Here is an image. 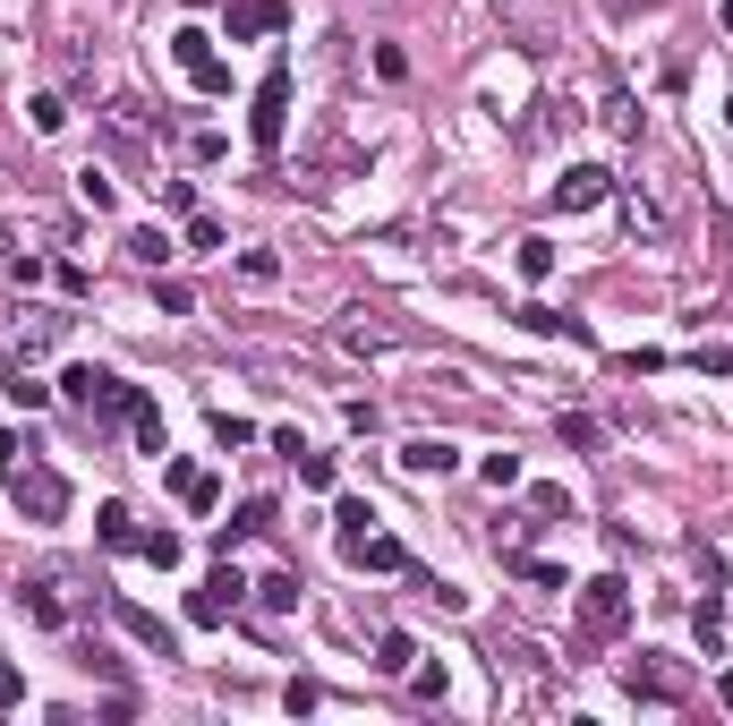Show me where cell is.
<instances>
[{
  "label": "cell",
  "instance_id": "6da1fadb",
  "mask_svg": "<svg viewBox=\"0 0 733 726\" xmlns=\"http://www.w3.org/2000/svg\"><path fill=\"white\" fill-rule=\"evenodd\" d=\"M61 394L77 402V410H86V419H137V385H120V376H111V367H68L61 376Z\"/></svg>",
  "mask_w": 733,
  "mask_h": 726
},
{
  "label": "cell",
  "instance_id": "7a4b0ae2",
  "mask_svg": "<svg viewBox=\"0 0 733 726\" xmlns=\"http://www.w3.org/2000/svg\"><path fill=\"white\" fill-rule=\"evenodd\" d=\"M9 504H18L26 522H61L68 513V479L52 462H9Z\"/></svg>",
  "mask_w": 733,
  "mask_h": 726
},
{
  "label": "cell",
  "instance_id": "3957f363",
  "mask_svg": "<svg viewBox=\"0 0 733 726\" xmlns=\"http://www.w3.org/2000/svg\"><path fill=\"white\" fill-rule=\"evenodd\" d=\"M632 624V590L597 573V581H580V641H614V632Z\"/></svg>",
  "mask_w": 733,
  "mask_h": 726
},
{
  "label": "cell",
  "instance_id": "277c9868",
  "mask_svg": "<svg viewBox=\"0 0 733 726\" xmlns=\"http://www.w3.org/2000/svg\"><path fill=\"white\" fill-rule=\"evenodd\" d=\"M282 129H290V61H273L265 68V86H256V111H248V137L273 154L282 146Z\"/></svg>",
  "mask_w": 733,
  "mask_h": 726
},
{
  "label": "cell",
  "instance_id": "5b68a950",
  "mask_svg": "<svg viewBox=\"0 0 733 726\" xmlns=\"http://www.w3.org/2000/svg\"><path fill=\"white\" fill-rule=\"evenodd\" d=\"M171 52H180V68H188L205 95H223V86H230V68L214 61V34H205V26H180V34H171Z\"/></svg>",
  "mask_w": 733,
  "mask_h": 726
},
{
  "label": "cell",
  "instance_id": "8992f818",
  "mask_svg": "<svg viewBox=\"0 0 733 726\" xmlns=\"http://www.w3.org/2000/svg\"><path fill=\"white\" fill-rule=\"evenodd\" d=\"M239 598H248V581L223 564V573H205V581L188 590V616H196V624H230V607H239Z\"/></svg>",
  "mask_w": 733,
  "mask_h": 726
},
{
  "label": "cell",
  "instance_id": "52a82bcc",
  "mask_svg": "<svg viewBox=\"0 0 733 726\" xmlns=\"http://www.w3.org/2000/svg\"><path fill=\"white\" fill-rule=\"evenodd\" d=\"M632 693H639V701H682V693H691V675L648 650V659H632Z\"/></svg>",
  "mask_w": 733,
  "mask_h": 726
},
{
  "label": "cell",
  "instance_id": "ba28073f",
  "mask_svg": "<svg viewBox=\"0 0 733 726\" xmlns=\"http://www.w3.org/2000/svg\"><path fill=\"white\" fill-rule=\"evenodd\" d=\"M111 616H120V632H128V641H145L154 659H180V641H171V624H162V616H145L137 598H111Z\"/></svg>",
  "mask_w": 733,
  "mask_h": 726
},
{
  "label": "cell",
  "instance_id": "9c48e42d",
  "mask_svg": "<svg viewBox=\"0 0 733 726\" xmlns=\"http://www.w3.org/2000/svg\"><path fill=\"white\" fill-rule=\"evenodd\" d=\"M606 180H614V171H597V163H572L563 180H554V205H563V214H589V205L606 197Z\"/></svg>",
  "mask_w": 733,
  "mask_h": 726
},
{
  "label": "cell",
  "instance_id": "30bf717a",
  "mask_svg": "<svg viewBox=\"0 0 733 726\" xmlns=\"http://www.w3.org/2000/svg\"><path fill=\"white\" fill-rule=\"evenodd\" d=\"M273 26H282V0H230V18H223L230 43H248V34H273Z\"/></svg>",
  "mask_w": 733,
  "mask_h": 726
},
{
  "label": "cell",
  "instance_id": "8fae6325",
  "mask_svg": "<svg viewBox=\"0 0 733 726\" xmlns=\"http://www.w3.org/2000/svg\"><path fill=\"white\" fill-rule=\"evenodd\" d=\"M452 462H461V453H452L444 436H410V445H401V470H410V479H444Z\"/></svg>",
  "mask_w": 733,
  "mask_h": 726
},
{
  "label": "cell",
  "instance_id": "7c38bea8",
  "mask_svg": "<svg viewBox=\"0 0 733 726\" xmlns=\"http://www.w3.org/2000/svg\"><path fill=\"white\" fill-rule=\"evenodd\" d=\"M256 530H273V504H265V495H256V504H239V513H230V522L214 530V547L230 556V547H239V538H256Z\"/></svg>",
  "mask_w": 733,
  "mask_h": 726
},
{
  "label": "cell",
  "instance_id": "4fadbf2b",
  "mask_svg": "<svg viewBox=\"0 0 733 726\" xmlns=\"http://www.w3.org/2000/svg\"><path fill=\"white\" fill-rule=\"evenodd\" d=\"M52 333H61V317H18V325H9V351H18V360H34V351H52Z\"/></svg>",
  "mask_w": 733,
  "mask_h": 726
},
{
  "label": "cell",
  "instance_id": "5bb4252c",
  "mask_svg": "<svg viewBox=\"0 0 733 726\" xmlns=\"http://www.w3.org/2000/svg\"><path fill=\"white\" fill-rule=\"evenodd\" d=\"M162 479H171V488L188 495L196 513H214V495H223V488H214V479H205V470H196V462H162Z\"/></svg>",
  "mask_w": 733,
  "mask_h": 726
},
{
  "label": "cell",
  "instance_id": "9a60e30c",
  "mask_svg": "<svg viewBox=\"0 0 733 726\" xmlns=\"http://www.w3.org/2000/svg\"><path fill=\"white\" fill-rule=\"evenodd\" d=\"M26 616H34V624H68V607H61V573L26 581Z\"/></svg>",
  "mask_w": 733,
  "mask_h": 726
},
{
  "label": "cell",
  "instance_id": "2e32d148",
  "mask_svg": "<svg viewBox=\"0 0 733 726\" xmlns=\"http://www.w3.org/2000/svg\"><path fill=\"white\" fill-rule=\"evenodd\" d=\"M351 556L367 564V573H401V564H410V556H401V538H376V530H367V538H358Z\"/></svg>",
  "mask_w": 733,
  "mask_h": 726
},
{
  "label": "cell",
  "instance_id": "e0dca14e",
  "mask_svg": "<svg viewBox=\"0 0 733 726\" xmlns=\"http://www.w3.org/2000/svg\"><path fill=\"white\" fill-rule=\"evenodd\" d=\"M410 659H418L410 632H376V675H410Z\"/></svg>",
  "mask_w": 733,
  "mask_h": 726
},
{
  "label": "cell",
  "instance_id": "ac0fdd59",
  "mask_svg": "<svg viewBox=\"0 0 733 726\" xmlns=\"http://www.w3.org/2000/svg\"><path fill=\"white\" fill-rule=\"evenodd\" d=\"M95 530H103V547H137V538H145L128 504H103V513H95Z\"/></svg>",
  "mask_w": 733,
  "mask_h": 726
},
{
  "label": "cell",
  "instance_id": "d6986e66",
  "mask_svg": "<svg viewBox=\"0 0 733 726\" xmlns=\"http://www.w3.org/2000/svg\"><path fill=\"white\" fill-rule=\"evenodd\" d=\"M342 342H351V351H384V342H392V325H384V317H367V308H358L351 325H342Z\"/></svg>",
  "mask_w": 733,
  "mask_h": 726
},
{
  "label": "cell",
  "instance_id": "ffe728a7",
  "mask_svg": "<svg viewBox=\"0 0 733 726\" xmlns=\"http://www.w3.org/2000/svg\"><path fill=\"white\" fill-rule=\"evenodd\" d=\"M137 556H145V564H162V573H171V564L188 556V547H180V530H145V538H137Z\"/></svg>",
  "mask_w": 733,
  "mask_h": 726
},
{
  "label": "cell",
  "instance_id": "44dd1931",
  "mask_svg": "<svg viewBox=\"0 0 733 726\" xmlns=\"http://www.w3.org/2000/svg\"><path fill=\"white\" fill-rule=\"evenodd\" d=\"M256 598H265L273 616H290V607H299V573H265V581H256Z\"/></svg>",
  "mask_w": 733,
  "mask_h": 726
},
{
  "label": "cell",
  "instance_id": "7402d4cb",
  "mask_svg": "<svg viewBox=\"0 0 733 726\" xmlns=\"http://www.w3.org/2000/svg\"><path fill=\"white\" fill-rule=\"evenodd\" d=\"M137 445H145L154 462H162V453H171V436H162V410H154V402H137Z\"/></svg>",
  "mask_w": 733,
  "mask_h": 726
},
{
  "label": "cell",
  "instance_id": "603a6c76",
  "mask_svg": "<svg viewBox=\"0 0 733 726\" xmlns=\"http://www.w3.org/2000/svg\"><path fill=\"white\" fill-rule=\"evenodd\" d=\"M632 232H648V239H666V205L648 197V189H632Z\"/></svg>",
  "mask_w": 733,
  "mask_h": 726
},
{
  "label": "cell",
  "instance_id": "cb8c5ba5",
  "mask_svg": "<svg viewBox=\"0 0 733 726\" xmlns=\"http://www.w3.org/2000/svg\"><path fill=\"white\" fill-rule=\"evenodd\" d=\"M520 274L546 282V274H554V239H520Z\"/></svg>",
  "mask_w": 733,
  "mask_h": 726
},
{
  "label": "cell",
  "instance_id": "d4e9b609",
  "mask_svg": "<svg viewBox=\"0 0 733 726\" xmlns=\"http://www.w3.org/2000/svg\"><path fill=\"white\" fill-rule=\"evenodd\" d=\"M9 402H18V410H43V402H52V385H43V376H26V367H18V376H9Z\"/></svg>",
  "mask_w": 733,
  "mask_h": 726
},
{
  "label": "cell",
  "instance_id": "484cf974",
  "mask_svg": "<svg viewBox=\"0 0 733 726\" xmlns=\"http://www.w3.org/2000/svg\"><path fill=\"white\" fill-rule=\"evenodd\" d=\"M333 522H342V547H358V538H367V522H376V513H367V504H358V495H342V513H333Z\"/></svg>",
  "mask_w": 733,
  "mask_h": 726
},
{
  "label": "cell",
  "instance_id": "4316f807",
  "mask_svg": "<svg viewBox=\"0 0 733 726\" xmlns=\"http://www.w3.org/2000/svg\"><path fill=\"white\" fill-rule=\"evenodd\" d=\"M520 325H529V333H572V342H580V325H572V317H554V308H538V299L520 308Z\"/></svg>",
  "mask_w": 733,
  "mask_h": 726
},
{
  "label": "cell",
  "instance_id": "83f0119b",
  "mask_svg": "<svg viewBox=\"0 0 733 726\" xmlns=\"http://www.w3.org/2000/svg\"><path fill=\"white\" fill-rule=\"evenodd\" d=\"M128 257H137V265H162V257H171V232H128Z\"/></svg>",
  "mask_w": 733,
  "mask_h": 726
},
{
  "label": "cell",
  "instance_id": "f1b7e54d",
  "mask_svg": "<svg viewBox=\"0 0 733 726\" xmlns=\"http://www.w3.org/2000/svg\"><path fill=\"white\" fill-rule=\"evenodd\" d=\"M77 197L95 205V214H111V180H103V171H95V163H86V171H77Z\"/></svg>",
  "mask_w": 733,
  "mask_h": 726
},
{
  "label": "cell",
  "instance_id": "f546056e",
  "mask_svg": "<svg viewBox=\"0 0 733 726\" xmlns=\"http://www.w3.org/2000/svg\"><path fill=\"white\" fill-rule=\"evenodd\" d=\"M299 488H333V453H299Z\"/></svg>",
  "mask_w": 733,
  "mask_h": 726
},
{
  "label": "cell",
  "instance_id": "4dcf8cb0",
  "mask_svg": "<svg viewBox=\"0 0 733 726\" xmlns=\"http://www.w3.org/2000/svg\"><path fill=\"white\" fill-rule=\"evenodd\" d=\"M154 189H162V205H171V214H196V189H188V180H154Z\"/></svg>",
  "mask_w": 733,
  "mask_h": 726
},
{
  "label": "cell",
  "instance_id": "1f68e13d",
  "mask_svg": "<svg viewBox=\"0 0 733 726\" xmlns=\"http://www.w3.org/2000/svg\"><path fill=\"white\" fill-rule=\"evenodd\" d=\"M188 248H223V223L214 214H188Z\"/></svg>",
  "mask_w": 733,
  "mask_h": 726
},
{
  "label": "cell",
  "instance_id": "d6a6232c",
  "mask_svg": "<svg viewBox=\"0 0 733 726\" xmlns=\"http://www.w3.org/2000/svg\"><path fill=\"white\" fill-rule=\"evenodd\" d=\"M478 470H486V488H511V479H520V462H511V453H486Z\"/></svg>",
  "mask_w": 733,
  "mask_h": 726
},
{
  "label": "cell",
  "instance_id": "836d02e7",
  "mask_svg": "<svg viewBox=\"0 0 733 726\" xmlns=\"http://www.w3.org/2000/svg\"><path fill=\"white\" fill-rule=\"evenodd\" d=\"M18 701H26V675H18V666H0V709H18Z\"/></svg>",
  "mask_w": 733,
  "mask_h": 726
},
{
  "label": "cell",
  "instance_id": "e575fe53",
  "mask_svg": "<svg viewBox=\"0 0 733 726\" xmlns=\"http://www.w3.org/2000/svg\"><path fill=\"white\" fill-rule=\"evenodd\" d=\"M716 701H725V709H733V666H725V675H716Z\"/></svg>",
  "mask_w": 733,
  "mask_h": 726
},
{
  "label": "cell",
  "instance_id": "d590c367",
  "mask_svg": "<svg viewBox=\"0 0 733 726\" xmlns=\"http://www.w3.org/2000/svg\"><path fill=\"white\" fill-rule=\"evenodd\" d=\"M725 111H733V103H725Z\"/></svg>",
  "mask_w": 733,
  "mask_h": 726
}]
</instances>
